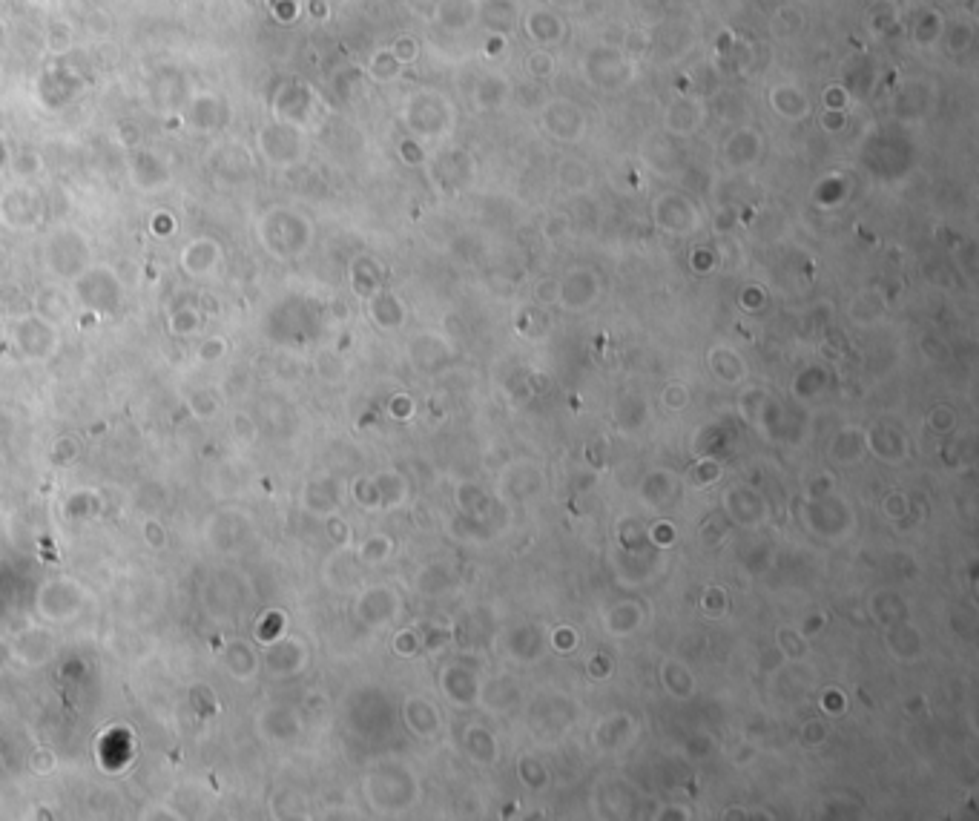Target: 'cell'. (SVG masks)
<instances>
[{
    "instance_id": "obj_1",
    "label": "cell",
    "mask_w": 979,
    "mask_h": 821,
    "mask_svg": "<svg viewBox=\"0 0 979 821\" xmlns=\"http://www.w3.org/2000/svg\"><path fill=\"white\" fill-rule=\"evenodd\" d=\"M540 124L557 141H578L586 130V112L572 98H555L543 107Z\"/></svg>"
},
{
    "instance_id": "obj_2",
    "label": "cell",
    "mask_w": 979,
    "mask_h": 821,
    "mask_svg": "<svg viewBox=\"0 0 979 821\" xmlns=\"http://www.w3.org/2000/svg\"><path fill=\"white\" fill-rule=\"evenodd\" d=\"M667 130L672 135H681V138H687V135H695L701 127H704V121H707V107H704V101H698V98H678L675 104H669V110H667Z\"/></svg>"
},
{
    "instance_id": "obj_3",
    "label": "cell",
    "mask_w": 979,
    "mask_h": 821,
    "mask_svg": "<svg viewBox=\"0 0 979 821\" xmlns=\"http://www.w3.org/2000/svg\"><path fill=\"white\" fill-rule=\"evenodd\" d=\"M767 101H770L773 112L779 118H784V121H804L810 115V110H813L807 92L796 87V84H776V87H770Z\"/></svg>"
},
{
    "instance_id": "obj_4",
    "label": "cell",
    "mask_w": 979,
    "mask_h": 821,
    "mask_svg": "<svg viewBox=\"0 0 979 821\" xmlns=\"http://www.w3.org/2000/svg\"><path fill=\"white\" fill-rule=\"evenodd\" d=\"M434 18L443 23L445 29H468L480 18V0H440L434 9Z\"/></svg>"
},
{
    "instance_id": "obj_5",
    "label": "cell",
    "mask_w": 979,
    "mask_h": 821,
    "mask_svg": "<svg viewBox=\"0 0 979 821\" xmlns=\"http://www.w3.org/2000/svg\"><path fill=\"white\" fill-rule=\"evenodd\" d=\"M526 32L532 35L537 44L549 46L557 44L566 35V23L560 21V15H555L552 9L537 6V9L529 12V18H526Z\"/></svg>"
},
{
    "instance_id": "obj_6",
    "label": "cell",
    "mask_w": 979,
    "mask_h": 821,
    "mask_svg": "<svg viewBox=\"0 0 979 821\" xmlns=\"http://www.w3.org/2000/svg\"><path fill=\"white\" fill-rule=\"evenodd\" d=\"M491 32H509L520 23V6L517 0H480V18Z\"/></svg>"
},
{
    "instance_id": "obj_7",
    "label": "cell",
    "mask_w": 979,
    "mask_h": 821,
    "mask_svg": "<svg viewBox=\"0 0 979 821\" xmlns=\"http://www.w3.org/2000/svg\"><path fill=\"white\" fill-rule=\"evenodd\" d=\"M506 95H509V81L506 78H500V75H483L480 84L474 87L471 104L480 112L497 110V107L506 104Z\"/></svg>"
},
{
    "instance_id": "obj_8",
    "label": "cell",
    "mask_w": 979,
    "mask_h": 821,
    "mask_svg": "<svg viewBox=\"0 0 979 821\" xmlns=\"http://www.w3.org/2000/svg\"><path fill=\"white\" fill-rule=\"evenodd\" d=\"M529 72L534 78H549L555 72V58L549 52H534L529 58Z\"/></svg>"
}]
</instances>
